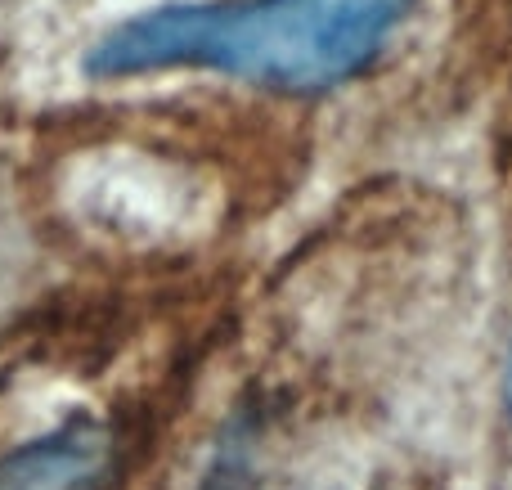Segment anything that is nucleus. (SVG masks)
Returning <instances> with one entry per match:
<instances>
[{
	"instance_id": "2",
	"label": "nucleus",
	"mask_w": 512,
	"mask_h": 490,
	"mask_svg": "<svg viewBox=\"0 0 512 490\" xmlns=\"http://www.w3.org/2000/svg\"><path fill=\"white\" fill-rule=\"evenodd\" d=\"M108 468L113 432L95 419H68L0 459V490H99Z\"/></svg>"
},
{
	"instance_id": "3",
	"label": "nucleus",
	"mask_w": 512,
	"mask_h": 490,
	"mask_svg": "<svg viewBox=\"0 0 512 490\" xmlns=\"http://www.w3.org/2000/svg\"><path fill=\"white\" fill-rule=\"evenodd\" d=\"M508 410H512V360H508Z\"/></svg>"
},
{
	"instance_id": "1",
	"label": "nucleus",
	"mask_w": 512,
	"mask_h": 490,
	"mask_svg": "<svg viewBox=\"0 0 512 490\" xmlns=\"http://www.w3.org/2000/svg\"><path fill=\"white\" fill-rule=\"evenodd\" d=\"M409 0H194L104 32L90 77L207 68L274 90H328L355 77L400 27Z\"/></svg>"
}]
</instances>
